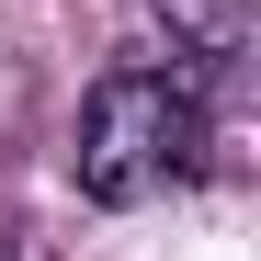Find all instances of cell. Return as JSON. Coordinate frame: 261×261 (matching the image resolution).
Segmentation results:
<instances>
[{"instance_id":"obj_1","label":"cell","mask_w":261,"mask_h":261,"mask_svg":"<svg viewBox=\"0 0 261 261\" xmlns=\"http://www.w3.org/2000/svg\"><path fill=\"white\" fill-rule=\"evenodd\" d=\"M216 148V80L193 57H125L80 91V125H68V182L80 204H159L182 193Z\"/></svg>"},{"instance_id":"obj_2","label":"cell","mask_w":261,"mask_h":261,"mask_svg":"<svg viewBox=\"0 0 261 261\" xmlns=\"http://www.w3.org/2000/svg\"><path fill=\"white\" fill-rule=\"evenodd\" d=\"M159 23H170V46H182L204 80L250 57V0H159Z\"/></svg>"},{"instance_id":"obj_3","label":"cell","mask_w":261,"mask_h":261,"mask_svg":"<svg viewBox=\"0 0 261 261\" xmlns=\"http://www.w3.org/2000/svg\"><path fill=\"white\" fill-rule=\"evenodd\" d=\"M0 261H23V250H12V239H0Z\"/></svg>"}]
</instances>
